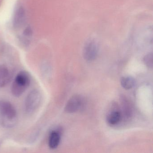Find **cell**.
Listing matches in <instances>:
<instances>
[{
	"instance_id": "cell-1",
	"label": "cell",
	"mask_w": 153,
	"mask_h": 153,
	"mask_svg": "<svg viewBox=\"0 0 153 153\" xmlns=\"http://www.w3.org/2000/svg\"><path fill=\"white\" fill-rule=\"evenodd\" d=\"M0 119L1 124L6 128L15 127L17 123V113L12 104L6 101H0Z\"/></svg>"
},
{
	"instance_id": "cell-2",
	"label": "cell",
	"mask_w": 153,
	"mask_h": 153,
	"mask_svg": "<svg viewBox=\"0 0 153 153\" xmlns=\"http://www.w3.org/2000/svg\"><path fill=\"white\" fill-rule=\"evenodd\" d=\"M31 77L27 71H22L18 74L11 87L13 95L17 97L24 94L30 85Z\"/></svg>"
},
{
	"instance_id": "cell-3",
	"label": "cell",
	"mask_w": 153,
	"mask_h": 153,
	"mask_svg": "<svg viewBox=\"0 0 153 153\" xmlns=\"http://www.w3.org/2000/svg\"><path fill=\"white\" fill-rule=\"evenodd\" d=\"M42 96L38 90L31 91L27 96L25 101V109L27 113L33 112L39 107L41 103Z\"/></svg>"
},
{
	"instance_id": "cell-4",
	"label": "cell",
	"mask_w": 153,
	"mask_h": 153,
	"mask_svg": "<svg viewBox=\"0 0 153 153\" xmlns=\"http://www.w3.org/2000/svg\"><path fill=\"white\" fill-rule=\"evenodd\" d=\"M98 45L96 42L93 39L88 40L85 44L83 50V56L87 61L94 60L97 56Z\"/></svg>"
},
{
	"instance_id": "cell-5",
	"label": "cell",
	"mask_w": 153,
	"mask_h": 153,
	"mask_svg": "<svg viewBox=\"0 0 153 153\" xmlns=\"http://www.w3.org/2000/svg\"><path fill=\"white\" fill-rule=\"evenodd\" d=\"M82 104V100L79 96L75 95L68 100L65 105V111L68 113H73L78 111Z\"/></svg>"
},
{
	"instance_id": "cell-6",
	"label": "cell",
	"mask_w": 153,
	"mask_h": 153,
	"mask_svg": "<svg viewBox=\"0 0 153 153\" xmlns=\"http://www.w3.org/2000/svg\"><path fill=\"white\" fill-rule=\"evenodd\" d=\"M26 12L23 7L19 8L15 13L13 20V26L16 29L22 27L26 19Z\"/></svg>"
},
{
	"instance_id": "cell-7",
	"label": "cell",
	"mask_w": 153,
	"mask_h": 153,
	"mask_svg": "<svg viewBox=\"0 0 153 153\" xmlns=\"http://www.w3.org/2000/svg\"><path fill=\"white\" fill-rule=\"evenodd\" d=\"M12 74L7 67L0 66V87L7 85L11 80Z\"/></svg>"
},
{
	"instance_id": "cell-8",
	"label": "cell",
	"mask_w": 153,
	"mask_h": 153,
	"mask_svg": "<svg viewBox=\"0 0 153 153\" xmlns=\"http://www.w3.org/2000/svg\"><path fill=\"white\" fill-rule=\"evenodd\" d=\"M60 139V135L58 131H52L49 137V147L52 149L57 148L59 144Z\"/></svg>"
},
{
	"instance_id": "cell-9",
	"label": "cell",
	"mask_w": 153,
	"mask_h": 153,
	"mask_svg": "<svg viewBox=\"0 0 153 153\" xmlns=\"http://www.w3.org/2000/svg\"><path fill=\"white\" fill-rule=\"evenodd\" d=\"M121 85L124 89H131L135 85V80L132 77L125 76L122 77L120 80Z\"/></svg>"
},
{
	"instance_id": "cell-10",
	"label": "cell",
	"mask_w": 153,
	"mask_h": 153,
	"mask_svg": "<svg viewBox=\"0 0 153 153\" xmlns=\"http://www.w3.org/2000/svg\"><path fill=\"white\" fill-rule=\"evenodd\" d=\"M121 115L119 111H114L111 112L107 117V122L109 124L114 125L119 123L120 121Z\"/></svg>"
},
{
	"instance_id": "cell-11",
	"label": "cell",
	"mask_w": 153,
	"mask_h": 153,
	"mask_svg": "<svg viewBox=\"0 0 153 153\" xmlns=\"http://www.w3.org/2000/svg\"><path fill=\"white\" fill-rule=\"evenodd\" d=\"M33 35V31L32 28L30 26L27 27L23 32V40L24 41L25 44H28L29 41L32 37Z\"/></svg>"
},
{
	"instance_id": "cell-12",
	"label": "cell",
	"mask_w": 153,
	"mask_h": 153,
	"mask_svg": "<svg viewBox=\"0 0 153 153\" xmlns=\"http://www.w3.org/2000/svg\"><path fill=\"white\" fill-rule=\"evenodd\" d=\"M144 62L147 67L149 68L153 67V54L149 53L145 56L144 58Z\"/></svg>"
}]
</instances>
